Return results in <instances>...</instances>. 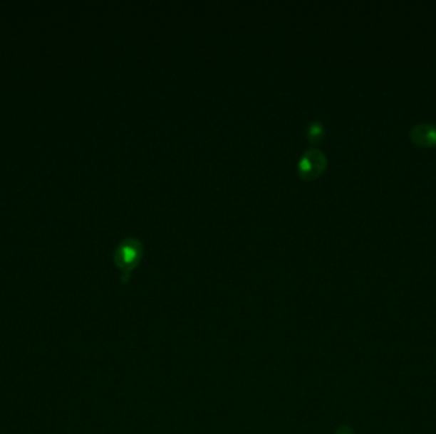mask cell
I'll list each match as a JSON object with an SVG mask.
<instances>
[{"mask_svg": "<svg viewBox=\"0 0 436 434\" xmlns=\"http://www.w3.org/2000/svg\"><path fill=\"white\" fill-rule=\"evenodd\" d=\"M143 243L137 237H127L114 250V263L120 269L121 280L125 283L130 277V272L138 266L143 256Z\"/></svg>", "mask_w": 436, "mask_h": 434, "instance_id": "cell-1", "label": "cell"}, {"mask_svg": "<svg viewBox=\"0 0 436 434\" xmlns=\"http://www.w3.org/2000/svg\"><path fill=\"white\" fill-rule=\"evenodd\" d=\"M328 159L324 152L310 148L297 162V174L303 181H314L327 169Z\"/></svg>", "mask_w": 436, "mask_h": 434, "instance_id": "cell-2", "label": "cell"}, {"mask_svg": "<svg viewBox=\"0 0 436 434\" xmlns=\"http://www.w3.org/2000/svg\"><path fill=\"white\" fill-rule=\"evenodd\" d=\"M410 137L415 144L421 147H435L436 145V125L421 122L412 127Z\"/></svg>", "mask_w": 436, "mask_h": 434, "instance_id": "cell-3", "label": "cell"}, {"mask_svg": "<svg viewBox=\"0 0 436 434\" xmlns=\"http://www.w3.org/2000/svg\"><path fill=\"white\" fill-rule=\"evenodd\" d=\"M324 135H326V129L319 121H314L308 127V139L311 144H319Z\"/></svg>", "mask_w": 436, "mask_h": 434, "instance_id": "cell-4", "label": "cell"}, {"mask_svg": "<svg viewBox=\"0 0 436 434\" xmlns=\"http://www.w3.org/2000/svg\"><path fill=\"white\" fill-rule=\"evenodd\" d=\"M336 434H352V430L350 427H347V425H342V427H339L338 430L336 432Z\"/></svg>", "mask_w": 436, "mask_h": 434, "instance_id": "cell-5", "label": "cell"}]
</instances>
